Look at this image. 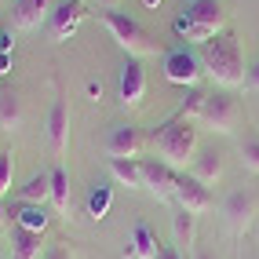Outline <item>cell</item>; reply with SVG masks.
Listing matches in <instances>:
<instances>
[{
	"mask_svg": "<svg viewBox=\"0 0 259 259\" xmlns=\"http://www.w3.org/2000/svg\"><path fill=\"white\" fill-rule=\"evenodd\" d=\"M48 143L55 157H62L70 146V106H66V99H55V106L48 113Z\"/></svg>",
	"mask_w": 259,
	"mask_h": 259,
	"instance_id": "11",
	"label": "cell"
},
{
	"mask_svg": "<svg viewBox=\"0 0 259 259\" xmlns=\"http://www.w3.org/2000/svg\"><path fill=\"white\" fill-rule=\"evenodd\" d=\"M48 259H66V252H62V248H55V252H51Z\"/></svg>",
	"mask_w": 259,
	"mask_h": 259,
	"instance_id": "34",
	"label": "cell"
},
{
	"mask_svg": "<svg viewBox=\"0 0 259 259\" xmlns=\"http://www.w3.org/2000/svg\"><path fill=\"white\" fill-rule=\"evenodd\" d=\"M51 204H55V212L62 215L70 208V176H66V168H51Z\"/></svg>",
	"mask_w": 259,
	"mask_h": 259,
	"instance_id": "22",
	"label": "cell"
},
{
	"mask_svg": "<svg viewBox=\"0 0 259 259\" xmlns=\"http://www.w3.org/2000/svg\"><path fill=\"white\" fill-rule=\"evenodd\" d=\"M0 55H11V40H8V33H0Z\"/></svg>",
	"mask_w": 259,
	"mask_h": 259,
	"instance_id": "30",
	"label": "cell"
},
{
	"mask_svg": "<svg viewBox=\"0 0 259 259\" xmlns=\"http://www.w3.org/2000/svg\"><path fill=\"white\" fill-rule=\"evenodd\" d=\"M19 201H26V204H44V201H51V176H33V179L19 190Z\"/></svg>",
	"mask_w": 259,
	"mask_h": 259,
	"instance_id": "23",
	"label": "cell"
},
{
	"mask_svg": "<svg viewBox=\"0 0 259 259\" xmlns=\"http://www.w3.org/2000/svg\"><path fill=\"white\" fill-rule=\"evenodd\" d=\"M99 4L106 8V11H117V4H120V0H99Z\"/></svg>",
	"mask_w": 259,
	"mask_h": 259,
	"instance_id": "32",
	"label": "cell"
},
{
	"mask_svg": "<svg viewBox=\"0 0 259 259\" xmlns=\"http://www.w3.org/2000/svg\"><path fill=\"white\" fill-rule=\"evenodd\" d=\"M11 176H15V157H11V150H4L0 153V194L11 190Z\"/></svg>",
	"mask_w": 259,
	"mask_h": 259,
	"instance_id": "26",
	"label": "cell"
},
{
	"mask_svg": "<svg viewBox=\"0 0 259 259\" xmlns=\"http://www.w3.org/2000/svg\"><path fill=\"white\" fill-rule=\"evenodd\" d=\"M128 259H157L161 255V245H157V237H153V230L146 227V223H139L128 241V248H124Z\"/></svg>",
	"mask_w": 259,
	"mask_h": 259,
	"instance_id": "15",
	"label": "cell"
},
{
	"mask_svg": "<svg viewBox=\"0 0 259 259\" xmlns=\"http://www.w3.org/2000/svg\"><path fill=\"white\" fill-rule=\"evenodd\" d=\"M0 219H8V212H4V194H0Z\"/></svg>",
	"mask_w": 259,
	"mask_h": 259,
	"instance_id": "35",
	"label": "cell"
},
{
	"mask_svg": "<svg viewBox=\"0 0 259 259\" xmlns=\"http://www.w3.org/2000/svg\"><path fill=\"white\" fill-rule=\"evenodd\" d=\"M227 29V11L219 0H190L176 19V37L186 44H208Z\"/></svg>",
	"mask_w": 259,
	"mask_h": 259,
	"instance_id": "3",
	"label": "cell"
},
{
	"mask_svg": "<svg viewBox=\"0 0 259 259\" xmlns=\"http://www.w3.org/2000/svg\"><path fill=\"white\" fill-rule=\"evenodd\" d=\"M110 171L117 183H124L132 190H143V171H139V161L135 157H110Z\"/></svg>",
	"mask_w": 259,
	"mask_h": 259,
	"instance_id": "19",
	"label": "cell"
},
{
	"mask_svg": "<svg viewBox=\"0 0 259 259\" xmlns=\"http://www.w3.org/2000/svg\"><path fill=\"white\" fill-rule=\"evenodd\" d=\"M194 219L197 215H190V212H176V215H171V230H176V245H171V248H176V252H194Z\"/></svg>",
	"mask_w": 259,
	"mask_h": 259,
	"instance_id": "18",
	"label": "cell"
},
{
	"mask_svg": "<svg viewBox=\"0 0 259 259\" xmlns=\"http://www.w3.org/2000/svg\"><path fill=\"white\" fill-rule=\"evenodd\" d=\"M143 4H146V8H157V4H161V0H143Z\"/></svg>",
	"mask_w": 259,
	"mask_h": 259,
	"instance_id": "36",
	"label": "cell"
},
{
	"mask_svg": "<svg viewBox=\"0 0 259 259\" xmlns=\"http://www.w3.org/2000/svg\"><path fill=\"white\" fill-rule=\"evenodd\" d=\"M201 66L223 92H234L248 80V70H245V51H241V40L234 33L223 29L219 37H212L208 44H201Z\"/></svg>",
	"mask_w": 259,
	"mask_h": 259,
	"instance_id": "1",
	"label": "cell"
},
{
	"mask_svg": "<svg viewBox=\"0 0 259 259\" xmlns=\"http://www.w3.org/2000/svg\"><path fill=\"white\" fill-rule=\"evenodd\" d=\"M237 153H241V164L259 176V135H245L241 146H237Z\"/></svg>",
	"mask_w": 259,
	"mask_h": 259,
	"instance_id": "24",
	"label": "cell"
},
{
	"mask_svg": "<svg viewBox=\"0 0 259 259\" xmlns=\"http://www.w3.org/2000/svg\"><path fill=\"white\" fill-rule=\"evenodd\" d=\"M139 171H143V190H150L157 201H176V183H179V171L176 168H168L157 157H143Z\"/></svg>",
	"mask_w": 259,
	"mask_h": 259,
	"instance_id": "6",
	"label": "cell"
},
{
	"mask_svg": "<svg viewBox=\"0 0 259 259\" xmlns=\"http://www.w3.org/2000/svg\"><path fill=\"white\" fill-rule=\"evenodd\" d=\"M48 208L44 204H19V212H15V223H19V227H26V230H33V234H44L48 230Z\"/></svg>",
	"mask_w": 259,
	"mask_h": 259,
	"instance_id": "20",
	"label": "cell"
},
{
	"mask_svg": "<svg viewBox=\"0 0 259 259\" xmlns=\"http://www.w3.org/2000/svg\"><path fill=\"white\" fill-rule=\"evenodd\" d=\"M176 204H179L183 212H190V215H201V212L212 208V190L183 171L179 183H176Z\"/></svg>",
	"mask_w": 259,
	"mask_h": 259,
	"instance_id": "8",
	"label": "cell"
},
{
	"mask_svg": "<svg viewBox=\"0 0 259 259\" xmlns=\"http://www.w3.org/2000/svg\"><path fill=\"white\" fill-rule=\"evenodd\" d=\"M190 176H194L197 183H204V186L215 183L223 176V157H219L215 150H201L197 157H194V164H190Z\"/></svg>",
	"mask_w": 259,
	"mask_h": 259,
	"instance_id": "17",
	"label": "cell"
},
{
	"mask_svg": "<svg viewBox=\"0 0 259 259\" xmlns=\"http://www.w3.org/2000/svg\"><path fill=\"white\" fill-rule=\"evenodd\" d=\"M22 124V102H19V95L15 92H0V128L4 132H15Z\"/></svg>",
	"mask_w": 259,
	"mask_h": 259,
	"instance_id": "21",
	"label": "cell"
},
{
	"mask_svg": "<svg viewBox=\"0 0 259 259\" xmlns=\"http://www.w3.org/2000/svg\"><path fill=\"white\" fill-rule=\"evenodd\" d=\"M153 157L164 161L168 168H186V161H194V150H197V128H194V120L190 117H168L164 124L153 132Z\"/></svg>",
	"mask_w": 259,
	"mask_h": 259,
	"instance_id": "2",
	"label": "cell"
},
{
	"mask_svg": "<svg viewBox=\"0 0 259 259\" xmlns=\"http://www.w3.org/2000/svg\"><path fill=\"white\" fill-rule=\"evenodd\" d=\"M143 95H146V70L139 59H128L124 70H120V102L132 110L143 102Z\"/></svg>",
	"mask_w": 259,
	"mask_h": 259,
	"instance_id": "12",
	"label": "cell"
},
{
	"mask_svg": "<svg viewBox=\"0 0 259 259\" xmlns=\"http://www.w3.org/2000/svg\"><path fill=\"white\" fill-rule=\"evenodd\" d=\"M8 66H11V55H0V73H8Z\"/></svg>",
	"mask_w": 259,
	"mask_h": 259,
	"instance_id": "33",
	"label": "cell"
},
{
	"mask_svg": "<svg viewBox=\"0 0 259 259\" xmlns=\"http://www.w3.org/2000/svg\"><path fill=\"white\" fill-rule=\"evenodd\" d=\"M80 19H84V4L80 0H62V4L51 11V19H48L51 40H70L77 33V26H80Z\"/></svg>",
	"mask_w": 259,
	"mask_h": 259,
	"instance_id": "10",
	"label": "cell"
},
{
	"mask_svg": "<svg viewBox=\"0 0 259 259\" xmlns=\"http://www.w3.org/2000/svg\"><path fill=\"white\" fill-rule=\"evenodd\" d=\"M223 215H227V223L234 227V234H245L252 227V219H255V197L248 190H234V194L223 201Z\"/></svg>",
	"mask_w": 259,
	"mask_h": 259,
	"instance_id": "9",
	"label": "cell"
},
{
	"mask_svg": "<svg viewBox=\"0 0 259 259\" xmlns=\"http://www.w3.org/2000/svg\"><path fill=\"white\" fill-rule=\"evenodd\" d=\"M102 26L110 29V37L117 40V48H124L132 59H139V55H153L157 51V44H153V37L135 22L128 19L124 11H102Z\"/></svg>",
	"mask_w": 259,
	"mask_h": 259,
	"instance_id": "4",
	"label": "cell"
},
{
	"mask_svg": "<svg viewBox=\"0 0 259 259\" xmlns=\"http://www.w3.org/2000/svg\"><path fill=\"white\" fill-rule=\"evenodd\" d=\"M110 201H113L110 186H99V190H92V197H88V215H92V219H102V215L110 212Z\"/></svg>",
	"mask_w": 259,
	"mask_h": 259,
	"instance_id": "25",
	"label": "cell"
},
{
	"mask_svg": "<svg viewBox=\"0 0 259 259\" xmlns=\"http://www.w3.org/2000/svg\"><path fill=\"white\" fill-rule=\"evenodd\" d=\"M164 77L171 84H183V88H194L201 77V59L186 48H171L164 51Z\"/></svg>",
	"mask_w": 259,
	"mask_h": 259,
	"instance_id": "7",
	"label": "cell"
},
{
	"mask_svg": "<svg viewBox=\"0 0 259 259\" xmlns=\"http://www.w3.org/2000/svg\"><path fill=\"white\" fill-rule=\"evenodd\" d=\"M157 259H186L183 252H176V248H161V255Z\"/></svg>",
	"mask_w": 259,
	"mask_h": 259,
	"instance_id": "28",
	"label": "cell"
},
{
	"mask_svg": "<svg viewBox=\"0 0 259 259\" xmlns=\"http://www.w3.org/2000/svg\"><path fill=\"white\" fill-rule=\"evenodd\" d=\"M190 259H215L208 248H194V252H190Z\"/></svg>",
	"mask_w": 259,
	"mask_h": 259,
	"instance_id": "29",
	"label": "cell"
},
{
	"mask_svg": "<svg viewBox=\"0 0 259 259\" xmlns=\"http://www.w3.org/2000/svg\"><path fill=\"white\" fill-rule=\"evenodd\" d=\"M51 19V0H15L11 4V26L15 29H37Z\"/></svg>",
	"mask_w": 259,
	"mask_h": 259,
	"instance_id": "13",
	"label": "cell"
},
{
	"mask_svg": "<svg viewBox=\"0 0 259 259\" xmlns=\"http://www.w3.org/2000/svg\"><path fill=\"white\" fill-rule=\"evenodd\" d=\"M139 128H132V124H117L110 132V139H106V153L110 157H135L139 153Z\"/></svg>",
	"mask_w": 259,
	"mask_h": 259,
	"instance_id": "14",
	"label": "cell"
},
{
	"mask_svg": "<svg viewBox=\"0 0 259 259\" xmlns=\"http://www.w3.org/2000/svg\"><path fill=\"white\" fill-rule=\"evenodd\" d=\"M245 84H248V88H255V92H259V62H255L252 70H248V80H245Z\"/></svg>",
	"mask_w": 259,
	"mask_h": 259,
	"instance_id": "27",
	"label": "cell"
},
{
	"mask_svg": "<svg viewBox=\"0 0 259 259\" xmlns=\"http://www.w3.org/2000/svg\"><path fill=\"white\" fill-rule=\"evenodd\" d=\"M197 120H204V124L212 132H219V135H230L237 128V120H241V102L234 99V92H212V95L201 99Z\"/></svg>",
	"mask_w": 259,
	"mask_h": 259,
	"instance_id": "5",
	"label": "cell"
},
{
	"mask_svg": "<svg viewBox=\"0 0 259 259\" xmlns=\"http://www.w3.org/2000/svg\"><path fill=\"white\" fill-rule=\"evenodd\" d=\"M88 95H92V99L99 102V99H102V88H99V84H88Z\"/></svg>",
	"mask_w": 259,
	"mask_h": 259,
	"instance_id": "31",
	"label": "cell"
},
{
	"mask_svg": "<svg viewBox=\"0 0 259 259\" xmlns=\"http://www.w3.org/2000/svg\"><path fill=\"white\" fill-rule=\"evenodd\" d=\"M11 255L15 259H40V234L11 223Z\"/></svg>",
	"mask_w": 259,
	"mask_h": 259,
	"instance_id": "16",
	"label": "cell"
}]
</instances>
